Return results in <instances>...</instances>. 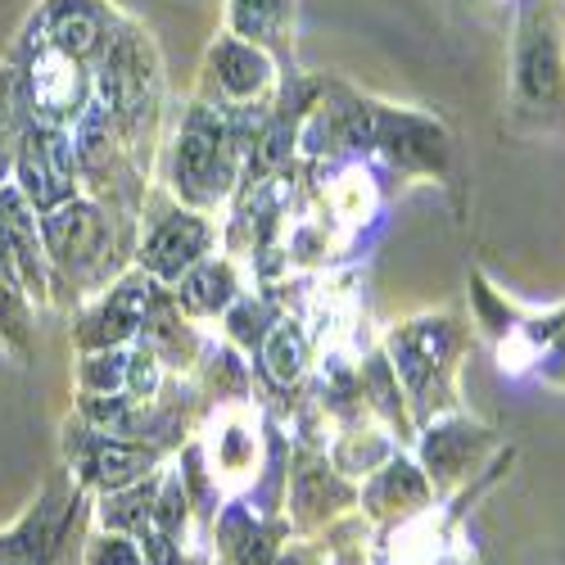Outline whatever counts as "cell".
<instances>
[{
	"label": "cell",
	"mask_w": 565,
	"mask_h": 565,
	"mask_svg": "<svg viewBox=\"0 0 565 565\" xmlns=\"http://www.w3.org/2000/svg\"><path fill=\"white\" fill-rule=\"evenodd\" d=\"M381 140L390 146L394 159L403 163H420V168H435L439 163V146H444V136L430 127V122H420V118H385L381 122Z\"/></svg>",
	"instance_id": "11"
},
{
	"label": "cell",
	"mask_w": 565,
	"mask_h": 565,
	"mask_svg": "<svg viewBox=\"0 0 565 565\" xmlns=\"http://www.w3.org/2000/svg\"><path fill=\"white\" fill-rule=\"evenodd\" d=\"M154 385H159L154 358H150V353H127V390H131L136 398H146V394H154Z\"/></svg>",
	"instance_id": "21"
},
{
	"label": "cell",
	"mask_w": 565,
	"mask_h": 565,
	"mask_svg": "<svg viewBox=\"0 0 565 565\" xmlns=\"http://www.w3.org/2000/svg\"><path fill=\"white\" fill-rule=\"evenodd\" d=\"M86 565H140V556L127 539H100L96 547H90Z\"/></svg>",
	"instance_id": "22"
},
{
	"label": "cell",
	"mask_w": 565,
	"mask_h": 565,
	"mask_svg": "<svg viewBox=\"0 0 565 565\" xmlns=\"http://www.w3.org/2000/svg\"><path fill=\"white\" fill-rule=\"evenodd\" d=\"M209 249V226L191 213H172L168 222L154 226V235L146 241V267L159 280H181Z\"/></svg>",
	"instance_id": "6"
},
{
	"label": "cell",
	"mask_w": 565,
	"mask_h": 565,
	"mask_svg": "<svg viewBox=\"0 0 565 565\" xmlns=\"http://www.w3.org/2000/svg\"><path fill=\"white\" fill-rule=\"evenodd\" d=\"M226 127L209 114H195L191 127L177 140V185L191 200H217L231 181V154H226Z\"/></svg>",
	"instance_id": "4"
},
{
	"label": "cell",
	"mask_w": 565,
	"mask_h": 565,
	"mask_svg": "<svg viewBox=\"0 0 565 565\" xmlns=\"http://www.w3.org/2000/svg\"><path fill=\"white\" fill-rule=\"evenodd\" d=\"M14 146H19V105H14V73L0 68V185L14 172Z\"/></svg>",
	"instance_id": "18"
},
{
	"label": "cell",
	"mask_w": 565,
	"mask_h": 565,
	"mask_svg": "<svg viewBox=\"0 0 565 565\" xmlns=\"http://www.w3.org/2000/svg\"><path fill=\"white\" fill-rule=\"evenodd\" d=\"M41 245L60 267L68 271H90L105 249H109V222L96 204H82V200H68L51 213H41Z\"/></svg>",
	"instance_id": "3"
},
{
	"label": "cell",
	"mask_w": 565,
	"mask_h": 565,
	"mask_svg": "<svg viewBox=\"0 0 565 565\" xmlns=\"http://www.w3.org/2000/svg\"><path fill=\"white\" fill-rule=\"evenodd\" d=\"M231 295H235V276H231L226 263H217V267L213 263H195L191 271L181 276L177 303L185 312H217V308L231 303Z\"/></svg>",
	"instance_id": "13"
},
{
	"label": "cell",
	"mask_w": 565,
	"mask_h": 565,
	"mask_svg": "<svg viewBox=\"0 0 565 565\" xmlns=\"http://www.w3.org/2000/svg\"><path fill=\"white\" fill-rule=\"evenodd\" d=\"M286 23V0H231V28L245 41H263Z\"/></svg>",
	"instance_id": "16"
},
{
	"label": "cell",
	"mask_w": 565,
	"mask_h": 565,
	"mask_svg": "<svg viewBox=\"0 0 565 565\" xmlns=\"http://www.w3.org/2000/svg\"><path fill=\"white\" fill-rule=\"evenodd\" d=\"M150 461H154L150 448H136V444H122V439H105V435H100L96 444H90L86 476L118 493V489H127V484H136L140 476H146Z\"/></svg>",
	"instance_id": "10"
},
{
	"label": "cell",
	"mask_w": 565,
	"mask_h": 565,
	"mask_svg": "<svg viewBox=\"0 0 565 565\" xmlns=\"http://www.w3.org/2000/svg\"><path fill=\"white\" fill-rule=\"evenodd\" d=\"M394 366L407 381V390H420L430 381V371L448 353V321H412L394 335Z\"/></svg>",
	"instance_id": "9"
},
{
	"label": "cell",
	"mask_w": 565,
	"mask_h": 565,
	"mask_svg": "<svg viewBox=\"0 0 565 565\" xmlns=\"http://www.w3.org/2000/svg\"><path fill=\"white\" fill-rule=\"evenodd\" d=\"M280 565H308V561L303 556H290V561H280Z\"/></svg>",
	"instance_id": "23"
},
{
	"label": "cell",
	"mask_w": 565,
	"mask_h": 565,
	"mask_svg": "<svg viewBox=\"0 0 565 565\" xmlns=\"http://www.w3.org/2000/svg\"><path fill=\"white\" fill-rule=\"evenodd\" d=\"M263 362H267V371L276 375L280 385L299 381V375H303V362H308V344H303V335H299V326H276V331L267 335Z\"/></svg>",
	"instance_id": "15"
},
{
	"label": "cell",
	"mask_w": 565,
	"mask_h": 565,
	"mask_svg": "<svg viewBox=\"0 0 565 565\" xmlns=\"http://www.w3.org/2000/svg\"><path fill=\"white\" fill-rule=\"evenodd\" d=\"M14 177L19 191L36 213H51L77 200V146L64 127H45L19 118V146H14Z\"/></svg>",
	"instance_id": "2"
},
{
	"label": "cell",
	"mask_w": 565,
	"mask_h": 565,
	"mask_svg": "<svg viewBox=\"0 0 565 565\" xmlns=\"http://www.w3.org/2000/svg\"><path fill=\"white\" fill-rule=\"evenodd\" d=\"M127 385V353L100 349L96 358L82 362V390L86 394H118Z\"/></svg>",
	"instance_id": "19"
},
{
	"label": "cell",
	"mask_w": 565,
	"mask_h": 565,
	"mask_svg": "<svg viewBox=\"0 0 565 565\" xmlns=\"http://www.w3.org/2000/svg\"><path fill=\"white\" fill-rule=\"evenodd\" d=\"M0 340L14 344L19 353H28L32 344V312H28V290L23 280L0 271Z\"/></svg>",
	"instance_id": "14"
},
{
	"label": "cell",
	"mask_w": 565,
	"mask_h": 565,
	"mask_svg": "<svg viewBox=\"0 0 565 565\" xmlns=\"http://www.w3.org/2000/svg\"><path fill=\"white\" fill-rule=\"evenodd\" d=\"M150 521H154V493L140 489V484H127L105 502V525L109 530H146Z\"/></svg>",
	"instance_id": "17"
},
{
	"label": "cell",
	"mask_w": 565,
	"mask_h": 565,
	"mask_svg": "<svg viewBox=\"0 0 565 565\" xmlns=\"http://www.w3.org/2000/svg\"><path fill=\"white\" fill-rule=\"evenodd\" d=\"M146 308H150V290H140V280H127V286H118V295L100 312L86 317V326L77 331V344L82 349H114V344H122L136 326H146Z\"/></svg>",
	"instance_id": "7"
},
{
	"label": "cell",
	"mask_w": 565,
	"mask_h": 565,
	"mask_svg": "<svg viewBox=\"0 0 565 565\" xmlns=\"http://www.w3.org/2000/svg\"><path fill=\"white\" fill-rule=\"evenodd\" d=\"M470 448V430H439L426 439V457L435 470H444V476H452V470L461 466V452Z\"/></svg>",
	"instance_id": "20"
},
{
	"label": "cell",
	"mask_w": 565,
	"mask_h": 565,
	"mask_svg": "<svg viewBox=\"0 0 565 565\" xmlns=\"http://www.w3.org/2000/svg\"><path fill=\"white\" fill-rule=\"evenodd\" d=\"M521 86L530 100H556L561 90V60L547 32H525L521 41Z\"/></svg>",
	"instance_id": "12"
},
{
	"label": "cell",
	"mask_w": 565,
	"mask_h": 565,
	"mask_svg": "<svg viewBox=\"0 0 565 565\" xmlns=\"http://www.w3.org/2000/svg\"><path fill=\"white\" fill-rule=\"evenodd\" d=\"M36 23L64 55H73L82 64H100V55L114 41V28H109V14L100 0H41Z\"/></svg>",
	"instance_id": "5"
},
{
	"label": "cell",
	"mask_w": 565,
	"mask_h": 565,
	"mask_svg": "<svg viewBox=\"0 0 565 565\" xmlns=\"http://www.w3.org/2000/svg\"><path fill=\"white\" fill-rule=\"evenodd\" d=\"M209 68H213L217 86L226 90L231 100H249L254 90H263L267 77H271V64H267V55L258 51V45L254 41H235V36L213 45Z\"/></svg>",
	"instance_id": "8"
},
{
	"label": "cell",
	"mask_w": 565,
	"mask_h": 565,
	"mask_svg": "<svg viewBox=\"0 0 565 565\" xmlns=\"http://www.w3.org/2000/svg\"><path fill=\"white\" fill-rule=\"evenodd\" d=\"M19 68L14 73V105H19V118H32V122H45V127H64L68 122H82L86 105H90V77H86V64L64 55L60 45L41 32L36 14L28 19L23 28V41H19V55H14Z\"/></svg>",
	"instance_id": "1"
}]
</instances>
